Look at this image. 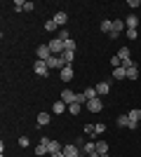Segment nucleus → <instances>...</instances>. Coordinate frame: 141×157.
Listing matches in <instances>:
<instances>
[{"label": "nucleus", "instance_id": "f257e3e1", "mask_svg": "<svg viewBox=\"0 0 141 157\" xmlns=\"http://www.w3.org/2000/svg\"><path fill=\"white\" fill-rule=\"evenodd\" d=\"M33 71L38 73V75H42V78H47V75H49V66H47V61H35Z\"/></svg>", "mask_w": 141, "mask_h": 157}, {"label": "nucleus", "instance_id": "f03ea898", "mask_svg": "<svg viewBox=\"0 0 141 157\" xmlns=\"http://www.w3.org/2000/svg\"><path fill=\"white\" fill-rule=\"evenodd\" d=\"M75 98H78V94L71 92V89H64V92H61V101H64L66 105H73V103H75Z\"/></svg>", "mask_w": 141, "mask_h": 157}, {"label": "nucleus", "instance_id": "7ed1b4c3", "mask_svg": "<svg viewBox=\"0 0 141 157\" xmlns=\"http://www.w3.org/2000/svg\"><path fill=\"white\" fill-rule=\"evenodd\" d=\"M87 110L89 113H101L104 110V101H99V96L92 98V101H87Z\"/></svg>", "mask_w": 141, "mask_h": 157}, {"label": "nucleus", "instance_id": "20e7f679", "mask_svg": "<svg viewBox=\"0 0 141 157\" xmlns=\"http://www.w3.org/2000/svg\"><path fill=\"white\" fill-rule=\"evenodd\" d=\"M35 54H38V61H47L49 56H52V52H49V45H40L38 49H35Z\"/></svg>", "mask_w": 141, "mask_h": 157}, {"label": "nucleus", "instance_id": "39448f33", "mask_svg": "<svg viewBox=\"0 0 141 157\" xmlns=\"http://www.w3.org/2000/svg\"><path fill=\"white\" fill-rule=\"evenodd\" d=\"M47 66H49V68H59V71H61V68H64V66H66V63H64V59H61V56H57V54H52V56L47 59Z\"/></svg>", "mask_w": 141, "mask_h": 157}, {"label": "nucleus", "instance_id": "423d86ee", "mask_svg": "<svg viewBox=\"0 0 141 157\" xmlns=\"http://www.w3.org/2000/svg\"><path fill=\"white\" fill-rule=\"evenodd\" d=\"M82 150H85V155H87V157H99V152H96V141L85 143V145H82Z\"/></svg>", "mask_w": 141, "mask_h": 157}, {"label": "nucleus", "instance_id": "0eeeda50", "mask_svg": "<svg viewBox=\"0 0 141 157\" xmlns=\"http://www.w3.org/2000/svg\"><path fill=\"white\" fill-rule=\"evenodd\" d=\"M64 157H80V150H78V145H64Z\"/></svg>", "mask_w": 141, "mask_h": 157}, {"label": "nucleus", "instance_id": "6e6552de", "mask_svg": "<svg viewBox=\"0 0 141 157\" xmlns=\"http://www.w3.org/2000/svg\"><path fill=\"white\" fill-rule=\"evenodd\" d=\"M61 80H64V82H71V80H73V68H71V66H64V68H61Z\"/></svg>", "mask_w": 141, "mask_h": 157}, {"label": "nucleus", "instance_id": "1a4fd4ad", "mask_svg": "<svg viewBox=\"0 0 141 157\" xmlns=\"http://www.w3.org/2000/svg\"><path fill=\"white\" fill-rule=\"evenodd\" d=\"M52 19H54V24H57V26H64V24L68 21V14H66V12H57Z\"/></svg>", "mask_w": 141, "mask_h": 157}, {"label": "nucleus", "instance_id": "9d476101", "mask_svg": "<svg viewBox=\"0 0 141 157\" xmlns=\"http://www.w3.org/2000/svg\"><path fill=\"white\" fill-rule=\"evenodd\" d=\"M108 92H111V82H99V85H96V94H99V96H106Z\"/></svg>", "mask_w": 141, "mask_h": 157}, {"label": "nucleus", "instance_id": "9b49d317", "mask_svg": "<svg viewBox=\"0 0 141 157\" xmlns=\"http://www.w3.org/2000/svg\"><path fill=\"white\" fill-rule=\"evenodd\" d=\"M49 122H52V115H49V113H40V115H38V127H47Z\"/></svg>", "mask_w": 141, "mask_h": 157}, {"label": "nucleus", "instance_id": "f8f14e48", "mask_svg": "<svg viewBox=\"0 0 141 157\" xmlns=\"http://www.w3.org/2000/svg\"><path fill=\"white\" fill-rule=\"evenodd\" d=\"M113 80H127V68H113Z\"/></svg>", "mask_w": 141, "mask_h": 157}, {"label": "nucleus", "instance_id": "ddd939ff", "mask_svg": "<svg viewBox=\"0 0 141 157\" xmlns=\"http://www.w3.org/2000/svg\"><path fill=\"white\" fill-rule=\"evenodd\" d=\"M96 152H99V155H108V143L106 141L96 138Z\"/></svg>", "mask_w": 141, "mask_h": 157}, {"label": "nucleus", "instance_id": "4468645a", "mask_svg": "<svg viewBox=\"0 0 141 157\" xmlns=\"http://www.w3.org/2000/svg\"><path fill=\"white\" fill-rule=\"evenodd\" d=\"M47 150H49V155H52V152H61L64 148L59 145V141H57V138H52V141H49V145H47Z\"/></svg>", "mask_w": 141, "mask_h": 157}, {"label": "nucleus", "instance_id": "2eb2a0df", "mask_svg": "<svg viewBox=\"0 0 141 157\" xmlns=\"http://www.w3.org/2000/svg\"><path fill=\"white\" fill-rule=\"evenodd\" d=\"M64 110H66V103H64V101H54V105H52V113H54V115H61Z\"/></svg>", "mask_w": 141, "mask_h": 157}, {"label": "nucleus", "instance_id": "dca6fc26", "mask_svg": "<svg viewBox=\"0 0 141 157\" xmlns=\"http://www.w3.org/2000/svg\"><path fill=\"white\" fill-rule=\"evenodd\" d=\"M125 26H127V28H136V26H139V19H136V14H129L127 19H125Z\"/></svg>", "mask_w": 141, "mask_h": 157}, {"label": "nucleus", "instance_id": "f3484780", "mask_svg": "<svg viewBox=\"0 0 141 157\" xmlns=\"http://www.w3.org/2000/svg\"><path fill=\"white\" fill-rule=\"evenodd\" d=\"M99 31L101 33H111V31H113V21H111V19H104V21H101V26H99Z\"/></svg>", "mask_w": 141, "mask_h": 157}, {"label": "nucleus", "instance_id": "a211bd4d", "mask_svg": "<svg viewBox=\"0 0 141 157\" xmlns=\"http://www.w3.org/2000/svg\"><path fill=\"white\" fill-rule=\"evenodd\" d=\"M82 94H85V98H87V101H92V98L99 96V94H96V87H87V89H85Z\"/></svg>", "mask_w": 141, "mask_h": 157}, {"label": "nucleus", "instance_id": "6ab92c4d", "mask_svg": "<svg viewBox=\"0 0 141 157\" xmlns=\"http://www.w3.org/2000/svg\"><path fill=\"white\" fill-rule=\"evenodd\" d=\"M61 59H64V63H66V66H71V63H73V59H75V52H64V54H61Z\"/></svg>", "mask_w": 141, "mask_h": 157}, {"label": "nucleus", "instance_id": "aec40b11", "mask_svg": "<svg viewBox=\"0 0 141 157\" xmlns=\"http://www.w3.org/2000/svg\"><path fill=\"white\" fill-rule=\"evenodd\" d=\"M125 28H127V26H125V21H120V19L113 21V33H122Z\"/></svg>", "mask_w": 141, "mask_h": 157}, {"label": "nucleus", "instance_id": "412c9836", "mask_svg": "<svg viewBox=\"0 0 141 157\" xmlns=\"http://www.w3.org/2000/svg\"><path fill=\"white\" fill-rule=\"evenodd\" d=\"M118 127H129V115H118Z\"/></svg>", "mask_w": 141, "mask_h": 157}, {"label": "nucleus", "instance_id": "4be33fe9", "mask_svg": "<svg viewBox=\"0 0 141 157\" xmlns=\"http://www.w3.org/2000/svg\"><path fill=\"white\" fill-rule=\"evenodd\" d=\"M127 115H129V120H132V122H139V120H141V110H139V108H134V110H129Z\"/></svg>", "mask_w": 141, "mask_h": 157}, {"label": "nucleus", "instance_id": "5701e85b", "mask_svg": "<svg viewBox=\"0 0 141 157\" xmlns=\"http://www.w3.org/2000/svg\"><path fill=\"white\" fill-rule=\"evenodd\" d=\"M118 56H120L122 61H127L129 59V47H120V49H118Z\"/></svg>", "mask_w": 141, "mask_h": 157}, {"label": "nucleus", "instance_id": "b1692460", "mask_svg": "<svg viewBox=\"0 0 141 157\" xmlns=\"http://www.w3.org/2000/svg\"><path fill=\"white\" fill-rule=\"evenodd\" d=\"M35 155H49V150H47V145H42V143H38V145H35Z\"/></svg>", "mask_w": 141, "mask_h": 157}, {"label": "nucleus", "instance_id": "393cba45", "mask_svg": "<svg viewBox=\"0 0 141 157\" xmlns=\"http://www.w3.org/2000/svg\"><path fill=\"white\" fill-rule=\"evenodd\" d=\"M136 78H139V71H136V66L127 68V80H136Z\"/></svg>", "mask_w": 141, "mask_h": 157}, {"label": "nucleus", "instance_id": "a878e982", "mask_svg": "<svg viewBox=\"0 0 141 157\" xmlns=\"http://www.w3.org/2000/svg\"><path fill=\"white\" fill-rule=\"evenodd\" d=\"M85 134H87V136H92V138H99V136H96V129H94V124H85Z\"/></svg>", "mask_w": 141, "mask_h": 157}, {"label": "nucleus", "instance_id": "bb28decb", "mask_svg": "<svg viewBox=\"0 0 141 157\" xmlns=\"http://www.w3.org/2000/svg\"><path fill=\"white\" fill-rule=\"evenodd\" d=\"M68 113H71V115H78V113H80V103H73V105H68Z\"/></svg>", "mask_w": 141, "mask_h": 157}, {"label": "nucleus", "instance_id": "cd10ccee", "mask_svg": "<svg viewBox=\"0 0 141 157\" xmlns=\"http://www.w3.org/2000/svg\"><path fill=\"white\" fill-rule=\"evenodd\" d=\"M94 129H96V136H101V134L106 131V124H104V122H99V124H94Z\"/></svg>", "mask_w": 141, "mask_h": 157}, {"label": "nucleus", "instance_id": "c85d7f7f", "mask_svg": "<svg viewBox=\"0 0 141 157\" xmlns=\"http://www.w3.org/2000/svg\"><path fill=\"white\" fill-rule=\"evenodd\" d=\"M45 28H47V31H49V33H52V31H57V28H59V26L54 24V19H49V21H47V24H45Z\"/></svg>", "mask_w": 141, "mask_h": 157}, {"label": "nucleus", "instance_id": "c756f323", "mask_svg": "<svg viewBox=\"0 0 141 157\" xmlns=\"http://www.w3.org/2000/svg\"><path fill=\"white\" fill-rule=\"evenodd\" d=\"M136 35H139V31H136V28H127V38H129V40H136Z\"/></svg>", "mask_w": 141, "mask_h": 157}, {"label": "nucleus", "instance_id": "7c9ffc66", "mask_svg": "<svg viewBox=\"0 0 141 157\" xmlns=\"http://www.w3.org/2000/svg\"><path fill=\"white\" fill-rule=\"evenodd\" d=\"M66 52H75V40H73V38L66 42Z\"/></svg>", "mask_w": 141, "mask_h": 157}, {"label": "nucleus", "instance_id": "2f4dec72", "mask_svg": "<svg viewBox=\"0 0 141 157\" xmlns=\"http://www.w3.org/2000/svg\"><path fill=\"white\" fill-rule=\"evenodd\" d=\"M33 2H31V0H26V2H24V12H31V10H33Z\"/></svg>", "mask_w": 141, "mask_h": 157}, {"label": "nucleus", "instance_id": "473e14b6", "mask_svg": "<svg viewBox=\"0 0 141 157\" xmlns=\"http://www.w3.org/2000/svg\"><path fill=\"white\" fill-rule=\"evenodd\" d=\"M19 145H21V148H28V138L21 136V138H19Z\"/></svg>", "mask_w": 141, "mask_h": 157}, {"label": "nucleus", "instance_id": "72a5a7b5", "mask_svg": "<svg viewBox=\"0 0 141 157\" xmlns=\"http://www.w3.org/2000/svg\"><path fill=\"white\" fill-rule=\"evenodd\" d=\"M127 5H129V7H132V10H136V7H139V0H129Z\"/></svg>", "mask_w": 141, "mask_h": 157}, {"label": "nucleus", "instance_id": "f704fd0d", "mask_svg": "<svg viewBox=\"0 0 141 157\" xmlns=\"http://www.w3.org/2000/svg\"><path fill=\"white\" fill-rule=\"evenodd\" d=\"M47 157H64V150L61 152H52V155H47Z\"/></svg>", "mask_w": 141, "mask_h": 157}, {"label": "nucleus", "instance_id": "c9c22d12", "mask_svg": "<svg viewBox=\"0 0 141 157\" xmlns=\"http://www.w3.org/2000/svg\"><path fill=\"white\" fill-rule=\"evenodd\" d=\"M99 157H108V155H99Z\"/></svg>", "mask_w": 141, "mask_h": 157}, {"label": "nucleus", "instance_id": "e433bc0d", "mask_svg": "<svg viewBox=\"0 0 141 157\" xmlns=\"http://www.w3.org/2000/svg\"><path fill=\"white\" fill-rule=\"evenodd\" d=\"M80 157H87V155H80Z\"/></svg>", "mask_w": 141, "mask_h": 157}]
</instances>
